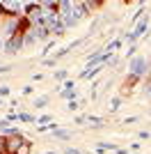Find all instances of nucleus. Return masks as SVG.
Segmentation results:
<instances>
[{
  "instance_id": "1",
  "label": "nucleus",
  "mask_w": 151,
  "mask_h": 154,
  "mask_svg": "<svg viewBox=\"0 0 151 154\" xmlns=\"http://www.w3.org/2000/svg\"><path fill=\"white\" fill-rule=\"evenodd\" d=\"M144 71H147V60L144 58H133L131 60V78L138 81L140 76H144Z\"/></svg>"
},
{
  "instance_id": "2",
  "label": "nucleus",
  "mask_w": 151,
  "mask_h": 154,
  "mask_svg": "<svg viewBox=\"0 0 151 154\" xmlns=\"http://www.w3.org/2000/svg\"><path fill=\"white\" fill-rule=\"evenodd\" d=\"M23 46H25V44H23V35H16V37H9V39H7L5 51H7V53H19Z\"/></svg>"
},
{
  "instance_id": "3",
  "label": "nucleus",
  "mask_w": 151,
  "mask_h": 154,
  "mask_svg": "<svg viewBox=\"0 0 151 154\" xmlns=\"http://www.w3.org/2000/svg\"><path fill=\"white\" fill-rule=\"evenodd\" d=\"M23 143H25V140H23V138H21L19 134L14 136V138H7V152H12V154H14V152H16V149L21 147V145H23Z\"/></svg>"
},
{
  "instance_id": "4",
  "label": "nucleus",
  "mask_w": 151,
  "mask_h": 154,
  "mask_svg": "<svg viewBox=\"0 0 151 154\" xmlns=\"http://www.w3.org/2000/svg\"><path fill=\"white\" fill-rule=\"evenodd\" d=\"M144 30H147V16H144L142 21H140L138 26H135V30H133L131 35H128V39H131V42H135V39H138V37H140V35H142Z\"/></svg>"
},
{
  "instance_id": "5",
  "label": "nucleus",
  "mask_w": 151,
  "mask_h": 154,
  "mask_svg": "<svg viewBox=\"0 0 151 154\" xmlns=\"http://www.w3.org/2000/svg\"><path fill=\"white\" fill-rule=\"evenodd\" d=\"M0 9H5V12H12V16H19L21 5H19V2H0Z\"/></svg>"
},
{
  "instance_id": "6",
  "label": "nucleus",
  "mask_w": 151,
  "mask_h": 154,
  "mask_svg": "<svg viewBox=\"0 0 151 154\" xmlns=\"http://www.w3.org/2000/svg\"><path fill=\"white\" fill-rule=\"evenodd\" d=\"M101 69H103V64H96V67H87L85 71H80V78H82V81H85V78H92V76H96Z\"/></svg>"
},
{
  "instance_id": "7",
  "label": "nucleus",
  "mask_w": 151,
  "mask_h": 154,
  "mask_svg": "<svg viewBox=\"0 0 151 154\" xmlns=\"http://www.w3.org/2000/svg\"><path fill=\"white\" fill-rule=\"evenodd\" d=\"M119 46H121V39H114V42H110V44H108L105 48H103V51H105L108 55H112V51H117Z\"/></svg>"
},
{
  "instance_id": "8",
  "label": "nucleus",
  "mask_w": 151,
  "mask_h": 154,
  "mask_svg": "<svg viewBox=\"0 0 151 154\" xmlns=\"http://www.w3.org/2000/svg\"><path fill=\"white\" fill-rule=\"evenodd\" d=\"M30 149H32V145H30V143H23V145H21V147L16 149L14 154H30Z\"/></svg>"
},
{
  "instance_id": "9",
  "label": "nucleus",
  "mask_w": 151,
  "mask_h": 154,
  "mask_svg": "<svg viewBox=\"0 0 151 154\" xmlns=\"http://www.w3.org/2000/svg\"><path fill=\"white\" fill-rule=\"evenodd\" d=\"M60 94H62L64 99H69V101H76V92H73V90H62Z\"/></svg>"
},
{
  "instance_id": "10",
  "label": "nucleus",
  "mask_w": 151,
  "mask_h": 154,
  "mask_svg": "<svg viewBox=\"0 0 151 154\" xmlns=\"http://www.w3.org/2000/svg\"><path fill=\"white\" fill-rule=\"evenodd\" d=\"M55 136H57V138H64V140H67V138H71L69 131H62V129H55Z\"/></svg>"
},
{
  "instance_id": "11",
  "label": "nucleus",
  "mask_w": 151,
  "mask_h": 154,
  "mask_svg": "<svg viewBox=\"0 0 151 154\" xmlns=\"http://www.w3.org/2000/svg\"><path fill=\"white\" fill-rule=\"evenodd\" d=\"M0 154H7V138L0 136Z\"/></svg>"
},
{
  "instance_id": "12",
  "label": "nucleus",
  "mask_w": 151,
  "mask_h": 154,
  "mask_svg": "<svg viewBox=\"0 0 151 154\" xmlns=\"http://www.w3.org/2000/svg\"><path fill=\"white\" fill-rule=\"evenodd\" d=\"M21 120H23V122H34V117H32V115H28V113H21Z\"/></svg>"
},
{
  "instance_id": "13",
  "label": "nucleus",
  "mask_w": 151,
  "mask_h": 154,
  "mask_svg": "<svg viewBox=\"0 0 151 154\" xmlns=\"http://www.w3.org/2000/svg\"><path fill=\"white\" fill-rule=\"evenodd\" d=\"M46 101H48V97H39L37 101H34V106H39V108H41V106H44Z\"/></svg>"
},
{
  "instance_id": "14",
  "label": "nucleus",
  "mask_w": 151,
  "mask_h": 154,
  "mask_svg": "<svg viewBox=\"0 0 151 154\" xmlns=\"http://www.w3.org/2000/svg\"><path fill=\"white\" fill-rule=\"evenodd\" d=\"M67 108H69V110H78L80 106H78V101H69V103H67Z\"/></svg>"
},
{
  "instance_id": "15",
  "label": "nucleus",
  "mask_w": 151,
  "mask_h": 154,
  "mask_svg": "<svg viewBox=\"0 0 151 154\" xmlns=\"http://www.w3.org/2000/svg\"><path fill=\"white\" fill-rule=\"evenodd\" d=\"M119 97H114V99H112V110H117V108H119Z\"/></svg>"
},
{
  "instance_id": "16",
  "label": "nucleus",
  "mask_w": 151,
  "mask_h": 154,
  "mask_svg": "<svg viewBox=\"0 0 151 154\" xmlns=\"http://www.w3.org/2000/svg\"><path fill=\"white\" fill-rule=\"evenodd\" d=\"M64 76H67V71H64V69H60V71H55V78H64Z\"/></svg>"
},
{
  "instance_id": "17",
  "label": "nucleus",
  "mask_w": 151,
  "mask_h": 154,
  "mask_svg": "<svg viewBox=\"0 0 151 154\" xmlns=\"http://www.w3.org/2000/svg\"><path fill=\"white\" fill-rule=\"evenodd\" d=\"M0 94H9V88H7V85H5V88H0Z\"/></svg>"
},
{
  "instance_id": "18",
  "label": "nucleus",
  "mask_w": 151,
  "mask_h": 154,
  "mask_svg": "<svg viewBox=\"0 0 151 154\" xmlns=\"http://www.w3.org/2000/svg\"><path fill=\"white\" fill-rule=\"evenodd\" d=\"M9 69H12V67H0V74H7Z\"/></svg>"
},
{
  "instance_id": "19",
  "label": "nucleus",
  "mask_w": 151,
  "mask_h": 154,
  "mask_svg": "<svg viewBox=\"0 0 151 154\" xmlns=\"http://www.w3.org/2000/svg\"><path fill=\"white\" fill-rule=\"evenodd\" d=\"M46 154H55V152H46Z\"/></svg>"
},
{
  "instance_id": "20",
  "label": "nucleus",
  "mask_w": 151,
  "mask_h": 154,
  "mask_svg": "<svg viewBox=\"0 0 151 154\" xmlns=\"http://www.w3.org/2000/svg\"><path fill=\"white\" fill-rule=\"evenodd\" d=\"M0 108H2V101H0Z\"/></svg>"
},
{
  "instance_id": "21",
  "label": "nucleus",
  "mask_w": 151,
  "mask_h": 154,
  "mask_svg": "<svg viewBox=\"0 0 151 154\" xmlns=\"http://www.w3.org/2000/svg\"><path fill=\"white\" fill-rule=\"evenodd\" d=\"M149 92H151V90H149Z\"/></svg>"
}]
</instances>
